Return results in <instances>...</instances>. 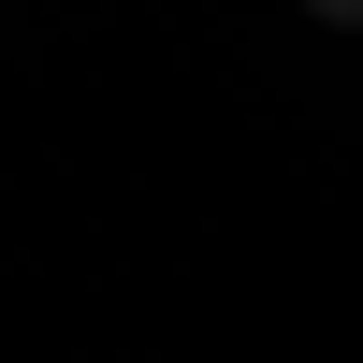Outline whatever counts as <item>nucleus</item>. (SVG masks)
Masks as SVG:
<instances>
[{
	"label": "nucleus",
	"instance_id": "nucleus-1",
	"mask_svg": "<svg viewBox=\"0 0 363 363\" xmlns=\"http://www.w3.org/2000/svg\"><path fill=\"white\" fill-rule=\"evenodd\" d=\"M306 15H320V29H363V0H306Z\"/></svg>",
	"mask_w": 363,
	"mask_h": 363
}]
</instances>
